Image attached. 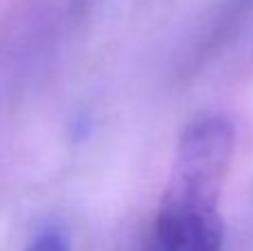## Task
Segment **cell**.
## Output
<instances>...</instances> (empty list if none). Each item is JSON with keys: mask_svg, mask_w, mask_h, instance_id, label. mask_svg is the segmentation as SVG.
Here are the masks:
<instances>
[{"mask_svg": "<svg viewBox=\"0 0 253 251\" xmlns=\"http://www.w3.org/2000/svg\"><path fill=\"white\" fill-rule=\"evenodd\" d=\"M236 149V129L207 111L184 127L151 231V251H222L220 194Z\"/></svg>", "mask_w": 253, "mask_h": 251, "instance_id": "obj_1", "label": "cell"}, {"mask_svg": "<svg viewBox=\"0 0 253 251\" xmlns=\"http://www.w3.org/2000/svg\"><path fill=\"white\" fill-rule=\"evenodd\" d=\"M25 251H71V243L60 229H44L29 243Z\"/></svg>", "mask_w": 253, "mask_h": 251, "instance_id": "obj_2", "label": "cell"}]
</instances>
